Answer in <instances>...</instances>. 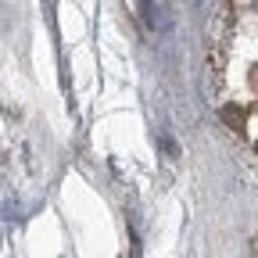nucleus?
Masks as SVG:
<instances>
[{"label":"nucleus","instance_id":"f257e3e1","mask_svg":"<svg viewBox=\"0 0 258 258\" xmlns=\"http://www.w3.org/2000/svg\"><path fill=\"white\" fill-rule=\"evenodd\" d=\"M251 254H254V258H258V237H254V240H251Z\"/></svg>","mask_w":258,"mask_h":258}]
</instances>
